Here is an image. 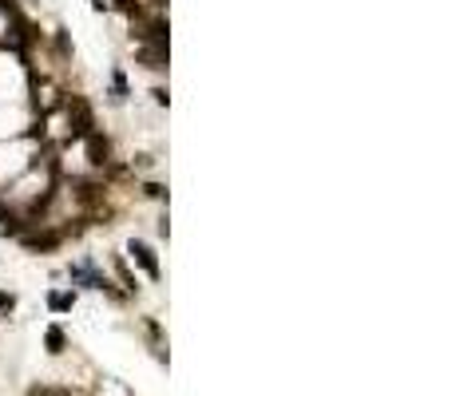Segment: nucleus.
I'll return each mask as SVG.
<instances>
[{"mask_svg": "<svg viewBox=\"0 0 452 396\" xmlns=\"http://www.w3.org/2000/svg\"><path fill=\"white\" fill-rule=\"evenodd\" d=\"M64 111H68V139H88L96 131V111L83 95H72L64 99Z\"/></svg>", "mask_w": 452, "mask_h": 396, "instance_id": "obj_1", "label": "nucleus"}, {"mask_svg": "<svg viewBox=\"0 0 452 396\" xmlns=\"http://www.w3.org/2000/svg\"><path fill=\"white\" fill-rule=\"evenodd\" d=\"M68 278H72V282H80V285H88V289H103V293H112V298H123V293H115V285L107 282V278L92 266V262H76V266L68 269Z\"/></svg>", "mask_w": 452, "mask_h": 396, "instance_id": "obj_2", "label": "nucleus"}, {"mask_svg": "<svg viewBox=\"0 0 452 396\" xmlns=\"http://www.w3.org/2000/svg\"><path fill=\"white\" fill-rule=\"evenodd\" d=\"M127 253L135 258V266L143 269V273L151 278V282H159V278H163V269H159V258H155V250L147 246L143 238H131V242H127Z\"/></svg>", "mask_w": 452, "mask_h": 396, "instance_id": "obj_3", "label": "nucleus"}, {"mask_svg": "<svg viewBox=\"0 0 452 396\" xmlns=\"http://www.w3.org/2000/svg\"><path fill=\"white\" fill-rule=\"evenodd\" d=\"M20 242H24V246H28V250L32 253H52V250H60V242H64V234H60V230H28V234L20 238Z\"/></svg>", "mask_w": 452, "mask_h": 396, "instance_id": "obj_4", "label": "nucleus"}, {"mask_svg": "<svg viewBox=\"0 0 452 396\" xmlns=\"http://www.w3.org/2000/svg\"><path fill=\"white\" fill-rule=\"evenodd\" d=\"M83 143H88V163H92V167H107V163H112V143H107V135L92 131Z\"/></svg>", "mask_w": 452, "mask_h": 396, "instance_id": "obj_5", "label": "nucleus"}, {"mask_svg": "<svg viewBox=\"0 0 452 396\" xmlns=\"http://www.w3.org/2000/svg\"><path fill=\"white\" fill-rule=\"evenodd\" d=\"M135 56H139V63H143V67H151V72H167V48L139 44V48H135Z\"/></svg>", "mask_w": 452, "mask_h": 396, "instance_id": "obj_6", "label": "nucleus"}, {"mask_svg": "<svg viewBox=\"0 0 452 396\" xmlns=\"http://www.w3.org/2000/svg\"><path fill=\"white\" fill-rule=\"evenodd\" d=\"M72 187H76V198H80L83 206H96V202H103V187H99L96 178H76Z\"/></svg>", "mask_w": 452, "mask_h": 396, "instance_id": "obj_7", "label": "nucleus"}, {"mask_svg": "<svg viewBox=\"0 0 452 396\" xmlns=\"http://www.w3.org/2000/svg\"><path fill=\"white\" fill-rule=\"evenodd\" d=\"M72 305H76V293H64V289H52L48 293V309L52 313H72Z\"/></svg>", "mask_w": 452, "mask_h": 396, "instance_id": "obj_8", "label": "nucleus"}, {"mask_svg": "<svg viewBox=\"0 0 452 396\" xmlns=\"http://www.w3.org/2000/svg\"><path fill=\"white\" fill-rule=\"evenodd\" d=\"M44 345H48L52 357H60V353H64V345H68L64 329H60V325H48V333H44Z\"/></svg>", "mask_w": 452, "mask_h": 396, "instance_id": "obj_9", "label": "nucleus"}, {"mask_svg": "<svg viewBox=\"0 0 452 396\" xmlns=\"http://www.w3.org/2000/svg\"><path fill=\"white\" fill-rule=\"evenodd\" d=\"M112 92H115V95H112L115 103H123V99L131 95V92H127V79H123V72H112Z\"/></svg>", "mask_w": 452, "mask_h": 396, "instance_id": "obj_10", "label": "nucleus"}, {"mask_svg": "<svg viewBox=\"0 0 452 396\" xmlns=\"http://www.w3.org/2000/svg\"><path fill=\"white\" fill-rule=\"evenodd\" d=\"M115 273H119V278L127 282V289H135V278H131V269L123 266V258H115Z\"/></svg>", "mask_w": 452, "mask_h": 396, "instance_id": "obj_11", "label": "nucleus"}, {"mask_svg": "<svg viewBox=\"0 0 452 396\" xmlns=\"http://www.w3.org/2000/svg\"><path fill=\"white\" fill-rule=\"evenodd\" d=\"M28 135H32V139H44V135H48V131H44V115L32 123V131H28Z\"/></svg>", "mask_w": 452, "mask_h": 396, "instance_id": "obj_12", "label": "nucleus"}, {"mask_svg": "<svg viewBox=\"0 0 452 396\" xmlns=\"http://www.w3.org/2000/svg\"><path fill=\"white\" fill-rule=\"evenodd\" d=\"M151 95H155V103H159V107H167V103H171V95H167V87H155Z\"/></svg>", "mask_w": 452, "mask_h": 396, "instance_id": "obj_13", "label": "nucleus"}, {"mask_svg": "<svg viewBox=\"0 0 452 396\" xmlns=\"http://www.w3.org/2000/svg\"><path fill=\"white\" fill-rule=\"evenodd\" d=\"M17 218V214H12V210H8V206H4V198H0V226H8V222Z\"/></svg>", "mask_w": 452, "mask_h": 396, "instance_id": "obj_14", "label": "nucleus"}, {"mask_svg": "<svg viewBox=\"0 0 452 396\" xmlns=\"http://www.w3.org/2000/svg\"><path fill=\"white\" fill-rule=\"evenodd\" d=\"M28 396H68V393H60V388H32Z\"/></svg>", "mask_w": 452, "mask_h": 396, "instance_id": "obj_15", "label": "nucleus"}, {"mask_svg": "<svg viewBox=\"0 0 452 396\" xmlns=\"http://www.w3.org/2000/svg\"><path fill=\"white\" fill-rule=\"evenodd\" d=\"M143 190H147V194H151V198H163V194H167V190H163V187H159V183H147V187H143Z\"/></svg>", "mask_w": 452, "mask_h": 396, "instance_id": "obj_16", "label": "nucleus"}]
</instances>
